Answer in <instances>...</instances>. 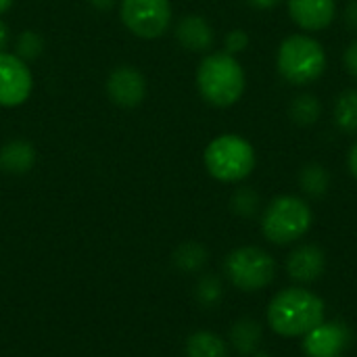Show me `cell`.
I'll use <instances>...</instances> for the list:
<instances>
[{
  "instance_id": "cell-12",
  "label": "cell",
  "mask_w": 357,
  "mask_h": 357,
  "mask_svg": "<svg viewBox=\"0 0 357 357\" xmlns=\"http://www.w3.org/2000/svg\"><path fill=\"white\" fill-rule=\"evenodd\" d=\"M287 270L289 276L297 282L303 284L316 282L326 270V255L316 245H301L289 255Z\"/></svg>"
},
{
  "instance_id": "cell-5",
  "label": "cell",
  "mask_w": 357,
  "mask_h": 357,
  "mask_svg": "<svg viewBox=\"0 0 357 357\" xmlns=\"http://www.w3.org/2000/svg\"><path fill=\"white\" fill-rule=\"evenodd\" d=\"M205 167L220 182H243L255 169V149L238 134H222L205 149Z\"/></svg>"
},
{
  "instance_id": "cell-30",
  "label": "cell",
  "mask_w": 357,
  "mask_h": 357,
  "mask_svg": "<svg viewBox=\"0 0 357 357\" xmlns=\"http://www.w3.org/2000/svg\"><path fill=\"white\" fill-rule=\"evenodd\" d=\"M10 4H13V0H0V13L8 10V8H10Z\"/></svg>"
},
{
  "instance_id": "cell-2",
  "label": "cell",
  "mask_w": 357,
  "mask_h": 357,
  "mask_svg": "<svg viewBox=\"0 0 357 357\" xmlns=\"http://www.w3.org/2000/svg\"><path fill=\"white\" fill-rule=\"evenodd\" d=\"M245 69L230 52H211L197 69V86L201 96L220 109L236 105L245 92Z\"/></svg>"
},
{
  "instance_id": "cell-21",
  "label": "cell",
  "mask_w": 357,
  "mask_h": 357,
  "mask_svg": "<svg viewBox=\"0 0 357 357\" xmlns=\"http://www.w3.org/2000/svg\"><path fill=\"white\" fill-rule=\"evenodd\" d=\"M195 293H197V301H199L203 307H213V305L220 303L224 291H222L220 278H215L213 274H209V276H203V278L199 280Z\"/></svg>"
},
{
  "instance_id": "cell-24",
  "label": "cell",
  "mask_w": 357,
  "mask_h": 357,
  "mask_svg": "<svg viewBox=\"0 0 357 357\" xmlns=\"http://www.w3.org/2000/svg\"><path fill=\"white\" fill-rule=\"evenodd\" d=\"M343 63H345V69L349 71V75L357 79V40H354V42L345 48Z\"/></svg>"
},
{
  "instance_id": "cell-7",
  "label": "cell",
  "mask_w": 357,
  "mask_h": 357,
  "mask_svg": "<svg viewBox=\"0 0 357 357\" xmlns=\"http://www.w3.org/2000/svg\"><path fill=\"white\" fill-rule=\"evenodd\" d=\"M121 19L138 38H159L172 21L169 0H121Z\"/></svg>"
},
{
  "instance_id": "cell-16",
  "label": "cell",
  "mask_w": 357,
  "mask_h": 357,
  "mask_svg": "<svg viewBox=\"0 0 357 357\" xmlns=\"http://www.w3.org/2000/svg\"><path fill=\"white\" fill-rule=\"evenodd\" d=\"M230 341L236 347L238 354L243 356H251L257 351L259 341H261V326L259 322H255L253 318H243L232 326L230 333Z\"/></svg>"
},
{
  "instance_id": "cell-6",
  "label": "cell",
  "mask_w": 357,
  "mask_h": 357,
  "mask_svg": "<svg viewBox=\"0 0 357 357\" xmlns=\"http://www.w3.org/2000/svg\"><path fill=\"white\" fill-rule=\"evenodd\" d=\"M224 272L236 289L253 293L266 289L274 280L276 261L268 251L259 247H241L226 257Z\"/></svg>"
},
{
  "instance_id": "cell-1",
  "label": "cell",
  "mask_w": 357,
  "mask_h": 357,
  "mask_svg": "<svg viewBox=\"0 0 357 357\" xmlns=\"http://www.w3.org/2000/svg\"><path fill=\"white\" fill-rule=\"evenodd\" d=\"M324 301L305 289L278 293L268 307V324L280 337H305L324 322Z\"/></svg>"
},
{
  "instance_id": "cell-22",
  "label": "cell",
  "mask_w": 357,
  "mask_h": 357,
  "mask_svg": "<svg viewBox=\"0 0 357 357\" xmlns=\"http://www.w3.org/2000/svg\"><path fill=\"white\" fill-rule=\"evenodd\" d=\"M257 207H259V199H257L255 190H251V188H241L232 197V209L243 218L253 215L257 211Z\"/></svg>"
},
{
  "instance_id": "cell-9",
  "label": "cell",
  "mask_w": 357,
  "mask_h": 357,
  "mask_svg": "<svg viewBox=\"0 0 357 357\" xmlns=\"http://www.w3.org/2000/svg\"><path fill=\"white\" fill-rule=\"evenodd\" d=\"M351 343V333L341 322H322L303 337L307 357H341Z\"/></svg>"
},
{
  "instance_id": "cell-28",
  "label": "cell",
  "mask_w": 357,
  "mask_h": 357,
  "mask_svg": "<svg viewBox=\"0 0 357 357\" xmlns=\"http://www.w3.org/2000/svg\"><path fill=\"white\" fill-rule=\"evenodd\" d=\"M347 163H349V172H351V176L357 180V142L351 146V151H349Z\"/></svg>"
},
{
  "instance_id": "cell-23",
  "label": "cell",
  "mask_w": 357,
  "mask_h": 357,
  "mask_svg": "<svg viewBox=\"0 0 357 357\" xmlns=\"http://www.w3.org/2000/svg\"><path fill=\"white\" fill-rule=\"evenodd\" d=\"M247 46H249V36H247V31L234 29V31H230V33L226 36V52L236 54V52H243Z\"/></svg>"
},
{
  "instance_id": "cell-26",
  "label": "cell",
  "mask_w": 357,
  "mask_h": 357,
  "mask_svg": "<svg viewBox=\"0 0 357 357\" xmlns=\"http://www.w3.org/2000/svg\"><path fill=\"white\" fill-rule=\"evenodd\" d=\"M345 19H347V25L357 31V0H351V2L347 4V8H345Z\"/></svg>"
},
{
  "instance_id": "cell-14",
  "label": "cell",
  "mask_w": 357,
  "mask_h": 357,
  "mask_svg": "<svg viewBox=\"0 0 357 357\" xmlns=\"http://www.w3.org/2000/svg\"><path fill=\"white\" fill-rule=\"evenodd\" d=\"M186 357H228V347L215 333L199 331L186 339Z\"/></svg>"
},
{
  "instance_id": "cell-10",
  "label": "cell",
  "mask_w": 357,
  "mask_h": 357,
  "mask_svg": "<svg viewBox=\"0 0 357 357\" xmlns=\"http://www.w3.org/2000/svg\"><path fill=\"white\" fill-rule=\"evenodd\" d=\"M295 25L305 31H322L337 17V0H287Z\"/></svg>"
},
{
  "instance_id": "cell-29",
  "label": "cell",
  "mask_w": 357,
  "mask_h": 357,
  "mask_svg": "<svg viewBox=\"0 0 357 357\" xmlns=\"http://www.w3.org/2000/svg\"><path fill=\"white\" fill-rule=\"evenodd\" d=\"M4 42H6V27H4V25L0 23V50H2Z\"/></svg>"
},
{
  "instance_id": "cell-13",
  "label": "cell",
  "mask_w": 357,
  "mask_h": 357,
  "mask_svg": "<svg viewBox=\"0 0 357 357\" xmlns=\"http://www.w3.org/2000/svg\"><path fill=\"white\" fill-rule=\"evenodd\" d=\"M178 40L182 46H186L188 50H207L213 42V29L211 25L199 17V15H188L180 21L178 31H176Z\"/></svg>"
},
{
  "instance_id": "cell-11",
  "label": "cell",
  "mask_w": 357,
  "mask_h": 357,
  "mask_svg": "<svg viewBox=\"0 0 357 357\" xmlns=\"http://www.w3.org/2000/svg\"><path fill=\"white\" fill-rule=\"evenodd\" d=\"M107 92L113 102L121 107H136L142 102L146 94V82L144 77L132 69V67H119L111 73L107 82Z\"/></svg>"
},
{
  "instance_id": "cell-15",
  "label": "cell",
  "mask_w": 357,
  "mask_h": 357,
  "mask_svg": "<svg viewBox=\"0 0 357 357\" xmlns=\"http://www.w3.org/2000/svg\"><path fill=\"white\" fill-rule=\"evenodd\" d=\"M36 153L27 142H10L0 151V167L10 174H23L33 165Z\"/></svg>"
},
{
  "instance_id": "cell-20",
  "label": "cell",
  "mask_w": 357,
  "mask_h": 357,
  "mask_svg": "<svg viewBox=\"0 0 357 357\" xmlns=\"http://www.w3.org/2000/svg\"><path fill=\"white\" fill-rule=\"evenodd\" d=\"M205 261H207V251L199 243H184L174 253V264L182 272H197L205 266Z\"/></svg>"
},
{
  "instance_id": "cell-25",
  "label": "cell",
  "mask_w": 357,
  "mask_h": 357,
  "mask_svg": "<svg viewBox=\"0 0 357 357\" xmlns=\"http://www.w3.org/2000/svg\"><path fill=\"white\" fill-rule=\"evenodd\" d=\"M19 48H21V52L23 54H29V56H33V54H38V38L31 33V31H25V36L21 38V42H19Z\"/></svg>"
},
{
  "instance_id": "cell-17",
  "label": "cell",
  "mask_w": 357,
  "mask_h": 357,
  "mask_svg": "<svg viewBox=\"0 0 357 357\" xmlns=\"http://www.w3.org/2000/svg\"><path fill=\"white\" fill-rule=\"evenodd\" d=\"M335 123L345 134L357 132V90H345L335 102Z\"/></svg>"
},
{
  "instance_id": "cell-27",
  "label": "cell",
  "mask_w": 357,
  "mask_h": 357,
  "mask_svg": "<svg viewBox=\"0 0 357 357\" xmlns=\"http://www.w3.org/2000/svg\"><path fill=\"white\" fill-rule=\"evenodd\" d=\"M253 8H259V10H270L274 8L276 4H280V0H247Z\"/></svg>"
},
{
  "instance_id": "cell-18",
  "label": "cell",
  "mask_w": 357,
  "mask_h": 357,
  "mask_svg": "<svg viewBox=\"0 0 357 357\" xmlns=\"http://www.w3.org/2000/svg\"><path fill=\"white\" fill-rule=\"evenodd\" d=\"M291 119L299 126H312L320 119L322 115V105L318 100V96L314 94H299L293 102H291Z\"/></svg>"
},
{
  "instance_id": "cell-19",
  "label": "cell",
  "mask_w": 357,
  "mask_h": 357,
  "mask_svg": "<svg viewBox=\"0 0 357 357\" xmlns=\"http://www.w3.org/2000/svg\"><path fill=\"white\" fill-rule=\"evenodd\" d=\"M299 184H301V188H303L305 195H310V197H322L328 190L331 176H328V172L320 163H310V165H305L301 169Z\"/></svg>"
},
{
  "instance_id": "cell-3",
  "label": "cell",
  "mask_w": 357,
  "mask_h": 357,
  "mask_svg": "<svg viewBox=\"0 0 357 357\" xmlns=\"http://www.w3.org/2000/svg\"><path fill=\"white\" fill-rule=\"evenodd\" d=\"M276 67L289 84L307 86L326 71V50L310 33H293L280 42Z\"/></svg>"
},
{
  "instance_id": "cell-4",
  "label": "cell",
  "mask_w": 357,
  "mask_h": 357,
  "mask_svg": "<svg viewBox=\"0 0 357 357\" xmlns=\"http://www.w3.org/2000/svg\"><path fill=\"white\" fill-rule=\"evenodd\" d=\"M314 224V211L307 201L293 195L276 197L261 215L264 236L274 245H291L303 238Z\"/></svg>"
},
{
  "instance_id": "cell-8",
  "label": "cell",
  "mask_w": 357,
  "mask_h": 357,
  "mask_svg": "<svg viewBox=\"0 0 357 357\" xmlns=\"http://www.w3.org/2000/svg\"><path fill=\"white\" fill-rule=\"evenodd\" d=\"M31 71L17 56L0 52V107L23 105L31 94Z\"/></svg>"
}]
</instances>
